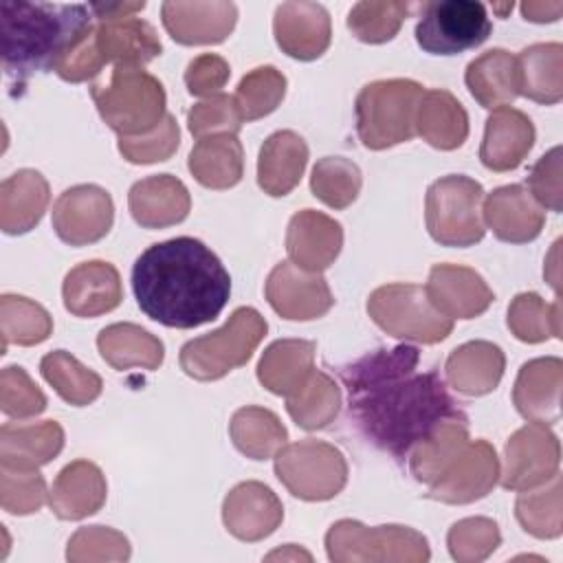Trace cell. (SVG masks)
<instances>
[{
    "label": "cell",
    "instance_id": "cell-53",
    "mask_svg": "<svg viewBox=\"0 0 563 563\" xmlns=\"http://www.w3.org/2000/svg\"><path fill=\"white\" fill-rule=\"evenodd\" d=\"M563 11L561 2H523L521 13L530 22H554Z\"/></svg>",
    "mask_w": 563,
    "mask_h": 563
},
{
    "label": "cell",
    "instance_id": "cell-13",
    "mask_svg": "<svg viewBox=\"0 0 563 563\" xmlns=\"http://www.w3.org/2000/svg\"><path fill=\"white\" fill-rule=\"evenodd\" d=\"M266 297L284 319H317L332 306V292L319 273H303L290 262L273 268L266 282Z\"/></svg>",
    "mask_w": 563,
    "mask_h": 563
},
{
    "label": "cell",
    "instance_id": "cell-24",
    "mask_svg": "<svg viewBox=\"0 0 563 563\" xmlns=\"http://www.w3.org/2000/svg\"><path fill=\"white\" fill-rule=\"evenodd\" d=\"M486 224L504 242H530L541 233L543 211L519 185L495 189L484 205Z\"/></svg>",
    "mask_w": 563,
    "mask_h": 563
},
{
    "label": "cell",
    "instance_id": "cell-4",
    "mask_svg": "<svg viewBox=\"0 0 563 563\" xmlns=\"http://www.w3.org/2000/svg\"><path fill=\"white\" fill-rule=\"evenodd\" d=\"M101 119L121 136L156 130L165 114V90L156 77L134 66H114L108 84L90 88Z\"/></svg>",
    "mask_w": 563,
    "mask_h": 563
},
{
    "label": "cell",
    "instance_id": "cell-52",
    "mask_svg": "<svg viewBox=\"0 0 563 563\" xmlns=\"http://www.w3.org/2000/svg\"><path fill=\"white\" fill-rule=\"evenodd\" d=\"M145 2H97L90 4V11L95 15L97 22H106V20H121V18H130L136 11H143Z\"/></svg>",
    "mask_w": 563,
    "mask_h": 563
},
{
    "label": "cell",
    "instance_id": "cell-19",
    "mask_svg": "<svg viewBox=\"0 0 563 563\" xmlns=\"http://www.w3.org/2000/svg\"><path fill=\"white\" fill-rule=\"evenodd\" d=\"M64 306L77 317H97L110 312L121 301L119 273L108 262H84L64 279Z\"/></svg>",
    "mask_w": 563,
    "mask_h": 563
},
{
    "label": "cell",
    "instance_id": "cell-15",
    "mask_svg": "<svg viewBox=\"0 0 563 563\" xmlns=\"http://www.w3.org/2000/svg\"><path fill=\"white\" fill-rule=\"evenodd\" d=\"M275 40L295 59H314L330 46V15L317 2H284L275 11Z\"/></svg>",
    "mask_w": 563,
    "mask_h": 563
},
{
    "label": "cell",
    "instance_id": "cell-20",
    "mask_svg": "<svg viewBox=\"0 0 563 563\" xmlns=\"http://www.w3.org/2000/svg\"><path fill=\"white\" fill-rule=\"evenodd\" d=\"M534 143L532 121L515 108H497L486 119V132L479 150L484 167L493 172H508L519 167Z\"/></svg>",
    "mask_w": 563,
    "mask_h": 563
},
{
    "label": "cell",
    "instance_id": "cell-11",
    "mask_svg": "<svg viewBox=\"0 0 563 563\" xmlns=\"http://www.w3.org/2000/svg\"><path fill=\"white\" fill-rule=\"evenodd\" d=\"M112 200L97 185L66 189L53 207V229L70 246L101 240L112 227Z\"/></svg>",
    "mask_w": 563,
    "mask_h": 563
},
{
    "label": "cell",
    "instance_id": "cell-42",
    "mask_svg": "<svg viewBox=\"0 0 563 563\" xmlns=\"http://www.w3.org/2000/svg\"><path fill=\"white\" fill-rule=\"evenodd\" d=\"M310 187L328 207L345 209L358 196L361 169L343 156H325L314 165Z\"/></svg>",
    "mask_w": 563,
    "mask_h": 563
},
{
    "label": "cell",
    "instance_id": "cell-39",
    "mask_svg": "<svg viewBox=\"0 0 563 563\" xmlns=\"http://www.w3.org/2000/svg\"><path fill=\"white\" fill-rule=\"evenodd\" d=\"M40 369L55 391L75 407H84L101 394V378L64 350L46 354Z\"/></svg>",
    "mask_w": 563,
    "mask_h": 563
},
{
    "label": "cell",
    "instance_id": "cell-31",
    "mask_svg": "<svg viewBox=\"0 0 563 563\" xmlns=\"http://www.w3.org/2000/svg\"><path fill=\"white\" fill-rule=\"evenodd\" d=\"M416 134L438 150H455L468 134V117L451 92L429 90L418 108Z\"/></svg>",
    "mask_w": 563,
    "mask_h": 563
},
{
    "label": "cell",
    "instance_id": "cell-51",
    "mask_svg": "<svg viewBox=\"0 0 563 563\" xmlns=\"http://www.w3.org/2000/svg\"><path fill=\"white\" fill-rule=\"evenodd\" d=\"M475 543H482V545L495 550L497 543H499L497 526L488 519H464V521H460L451 528L449 548H451V554L455 559L464 548L475 545Z\"/></svg>",
    "mask_w": 563,
    "mask_h": 563
},
{
    "label": "cell",
    "instance_id": "cell-6",
    "mask_svg": "<svg viewBox=\"0 0 563 563\" xmlns=\"http://www.w3.org/2000/svg\"><path fill=\"white\" fill-rule=\"evenodd\" d=\"M264 334L266 321L262 314L253 308H238L220 330L183 345L180 367L198 380L222 378L251 358Z\"/></svg>",
    "mask_w": 563,
    "mask_h": 563
},
{
    "label": "cell",
    "instance_id": "cell-25",
    "mask_svg": "<svg viewBox=\"0 0 563 563\" xmlns=\"http://www.w3.org/2000/svg\"><path fill=\"white\" fill-rule=\"evenodd\" d=\"M48 205V183L35 169H20L0 185V227L4 233L31 231Z\"/></svg>",
    "mask_w": 563,
    "mask_h": 563
},
{
    "label": "cell",
    "instance_id": "cell-43",
    "mask_svg": "<svg viewBox=\"0 0 563 563\" xmlns=\"http://www.w3.org/2000/svg\"><path fill=\"white\" fill-rule=\"evenodd\" d=\"M409 11L407 2H358L347 15V26L361 42L383 44L398 33Z\"/></svg>",
    "mask_w": 563,
    "mask_h": 563
},
{
    "label": "cell",
    "instance_id": "cell-21",
    "mask_svg": "<svg viewBox=\"0 0 563 563\" xmlns=\"http://www.w3.org/2000/svg\"><path fill=\"white\" fill-rule=\"evenodd\" d=\"M282 521V504L260 482L235 486L224 499V523L238 539L257 541L268 537Z\"/></svg>",
    "mask_w": 563,
    "mask_h": 563
},
{
    "label": "cell",
    "instance_id": "cell-3",
    "mask_svg": "<svg viewBox=\"0 0 563 563\" xmlns=\"http://www.w3.org/2000/svg\"><path fill=\"white\" fill-rule=\"evenodd\" d=\"M2 68L18 92L35 73L55 70L62 57L95 29L90 4L24 2L0 4Z\"/></svg>",
    "mask_w": 563,
    "mask_h": 563
},
{
    "label": "cell",
    "instance_id": "cell-28",
    "mask_svg": "<svg viewBox=\"0 0 563 563\" xmlns=\"http://www.w3.org/2000/svg\"><path fill=\"white\" fill-rule=\"evenodd\" d=\"M64 446V431L55 420L40 424L7 422L0 429V457L4 466L37 468L51 462Z\"/></svg>",
    "mask_w": 563,
    "mask_h": 563
},
{
    "label": "cell",
    "instance_id": "cell-48",
    "mask_svg": "<svg viewBox=\"0 0 563 563\" xmlns=\"http://www.w3.org/2000/svg\"><path fill=\"white\" fill-rule=\"evenodd\" d=\"M545 314H548V306L541 301L539 295L534 292L519 295L508 310V328L521 341H528V343L543 341L552 336V332L548 330Z\"/></svg>",
    "mask_w": 563,
    "mask_h": 563
},
{
    "label": "cell",
    "instance_id": "cell-38",
    "mask_svg": "<svg viewBox=\"0 0 563 563\" xmlns=\"http://www.w3.org/2000/svg\"><path fill=\"white\" fill-rule=\"evenodd\" d=\"M231 438L251 460H266L286 442V429L268 409L244 407L231 420Z\"/></svg>",
    "mask_w": 563,
    "mask_h": 563
},
{
    "label": "cell",
    "instance_id": "cell-14",
    "mask_svg": "<svg viewBox=\"0 0 563 563\" xmlns=\"http://www.w3.org/2000/svg\"><path fill=\"white\" fill-rule=\"evenodd\" d=\"M559 442L545 431L541 422H532L517 431L506 444V471L501 477L504 488L521 490L543 484L556 475Z\"/></svg>",
    "mask_w": 563,
    "mask_h": 563
},
{
    "label": "cell",
    "instance_id": "cell-26",
    "mask_svg": "<svg viewBox=\"0 0 563 563\" xmlns=\"http://www.w3.org/2000/svg\"><path fill=\"white\" fill-rule=\"evenodd\" d=\"M308 147L303 139L290 130L271 134L257 161V183L268 196H286L303 174Z\"/></svg>",
    "mask_w": 563,
    "mask_h": 563
},
{
    "label": "cell",
    "instance_id": "cell-29",
    "mask_svg": "<svg viewBox=\"0 0 563 563\" xmlns=\"http://www.w3.org/2000/svg\"><path fill=\"white\" fill-rule=\"evenodd\" d=\"M501 374L504 354L488 341L464 343L446 358V376L451 385L466 396H482L493 391Z\"/></svg>",
    "mask_w": 563,
    "mask_h": 563
},
{
    "label": "cell",
    "instance_id": "cell-27",
    "mask_svg": "<svg viewBox=\"0 0 563 563\" xmlns=\"http://www.w3.org/2000/svg\"><path fill=\"white\" fill-rule=\"evenodd\" d=\"M106 482L101 471L86 460L68 464L51 490V508L59 519H84L101 508Z\"/></svg>",
    "mask_w": 563,
    "mask_h": 563
},
{
    "label": "cell",
    "instance_id": "cell-17",
    "mask_svg": "<svg viewBox=\"0 0 563 563\" xmlns=\"http://www.w3.org/2000/svg\"><path fill=\"white\" fill-rule=\"evenodd\" d=\"M431 303L449 319H473L495 299L486 282L471 268L438 264L424 286Z\"/></svg>",
    "mask_w": 563,
    "mask_h": 563
},
{
    "label": "cell",
    "instance_id": "cell-16",
    "mask_svg": "<svg viewBox=\"0 0 563 563\" xmlns=\"http://www.w3.org/2000/svg\"><path fill=\"white\" fill-rule=\"evenodd\" d=\"M163 24L180 44H218L235 26L233 2H165Z\"/></svg>",
    "mask_w": 563,
    "mask_h": 563
},
{
    "label": "cell",
    "instance_id": "cell-2",
    "mask_svg": "<svg viewBox=\"0 0 563 563\" xmlns=\"http://www.w3.org/2000/svg\"><path fill=\"white\" fill-rule=\"evenodd\" d=\"M139 308L167 328L191 330L213 321L231 295V275L196 238H172L147 246L132 266Z\"/></svg>",
    "mask_w": 563,
    "mask_h": 563
},
{
    "label": "cell",
    "instance_id": "cell-50",
    "mask_svg": "<svg viewBox=\"0 0 563 563\" xmlns=\"http://www.w3.org/2000/svg\"><path fill=\"white\" fill-rule=\"evenodd\" d=\"M227 79H229V64L213 53H205L196 57L185 73L187 90L198 97H205V95L211 97L227 84Z\"/></svg>",
    "mask_w": 563,
    "mask_h": 563
},
{
    "label": "cell",
    "instance_id": "cell-8",
    "mask_svg": "<svg viewBox=\"0 0 563 563\" xmlns=\"http://www.w3.org/2000/svg\"><path fill=\"white\" fill-rule=\"evenodd\" d=\"M369 317L391 336L438 343L453 330V321L416 284H389L369 295Z\"/></svg>",
    "mask_w": 563,
    "mask_h": 563
},
{
    "label": "cell",
    "instance_id": "cell-34",
    "mask_svg": "<svg viewBox=\"0 0 563 563\" xmlns=\"http://www.w3.org/2000/svg\"><path fill=\"white\" fill-rule=\"evenodd\" d=\"M99 352L114 369L141 365L154 369L163 361V343L134 323H114L99 332Z\"/></svg>",
    "mask_w": 563,
    "mask_h": 563
},
{
    "label": "cell",
    "instance_id": "cell-37",
    "mask_svg": "<svg viewBox=\"0 0 563 563\" xmlns=\"http://www.w3.org/2000/svg\"><path fill=\"white\" fill-rule=\"evenodd\" d=\"M341 394L336 383L321 369H312L306 383L286 398L290 418L303 429L325 427L339 411Z\"/></svg>",
    "mask_w": 563,
    "mask_h": 563
},
{
    "label": "cell",
    "instance_id": "cell-44",
    "mask_svg": "<svg viewBox=\"0 0 563 563\" xmlns=\"http://www.w3.org/2000/svg\"><path fill=\"white\" fill-rule=\"evenodd\" d=\"M0 409L9 418H31L44 411L46 396L37 389V385L29 378V374L9 365L0 376Z\"/></svg>",
    "mask_w": 563,
    "mask_h": 563
},
{
    "label": "cell",
    "instance_id": "cell-36",
    "mask_svg": "<svg viewBox=\"0 0 563 563\" xmlns=\"http://www.w3.org/2000/svg\"><path fill=\"white\" fill-rule=\"evenodd\" d=\"M561 385V361L537 358L521 367L515 385V405L521 416L532 422H554L559 418V402L548 398V389Z\"/></svg>",
    "mask_w": 563,
    "mask_h": 563
},
{
    "label": "cell",
    "instance_id": "cell-1",
    "mask_svg": "<svg viewBox=\"0 0 563 563\" xmlns=\"http://www.w3.org/2000/svg\"><path fill=\"white\" fill-rule=\"evenodd\" d=\"M418 347L405 343L380 347L339 369L350 420L372 446L400 462L442 424L466 418L440 372H418Z\"/></svg>",
    "mask_w": 563,
    "mask_h": 563
},
{
    "label": "cell",
    "instance_id": "cell-32",
    "mask_svg": "<svg viewBox=\"0 0 563 563\" xmlns=\"http://www.w3.org/2000/svg\"><path fill=\"white\" fill-rule=\"evenodd\" d=\"M314 345L310 341H275L257 365V378L266 389L279 396L295 394L310 376Z\"/></svg>",
    "mask_w": 563,
    "mask_h": 563
},
{
    "label": "cell",
    "instance_id": "cell-35",
    "mask_svg": "<svg viewBox=\"0 0 563 563\" xmlns=\"http://www.w3.org/2000/svg\"><path fill=\"white\" fill-rule=\"evenodd\" d=\"M561 53L559 42L523 48L515 57L519 95L539 103H556L561 99Z\"/></svg>",
    "mask_w": 563,
    "mask_h": 563
},
{
    "label": "cell",
    "instance_id": "cell-5",
    "mask_svg": "<svg viewBox=\"0 0 563 563\" xmlns=\"http://www.w3.org/2000/svg\"><path fill=\"white\" fill-rule=\"evenodd\" d=\"M424 88L411 79L367 84L356 97V132L365 147L385 150L416 134Z\"/></svg>",
    "mask_w": 563,
    "mask_h": 563
},
{
    "label": "cell",
    "instance_id": "cell-22",
    "mask_svg": "<svg viewBox=\"0 0 563 563\" xmlns=\"http://www.w3.org/2000/svg\"><path fill=\"white\" fill-rule=\"evenodd\" d=\"M95 46L103 64L134 66L152 62L161 55V40L156 31L141 18L106 20L95 26Z\"/></svg>",
    "mask_w": 563,
    "mask_h": 563
},
{
    "label": "cell",
    "instance_id": "cell-9",
    "mask_svg": "<svg viewBox=\"0 0 563 563\" xmlns=\"http://www.w3.org/2000/svg\"><path fill=\"white\" fill-rule=\"evenodd\" d=\"M490 31L493 22L482 2H422L416 24V42L429 55H460L484 44Z\"/></svg>",
    "mask_w": 563,
    "mask_h": 563
},
{
    "label": "cell",
    "instance_id": "cell-47",
    "mask_svg": "<svg viewBox=\"0 0 563 563\" xmlns=\"http://www.w3.org/2000/svg\"><path fill=\"white\" fill-rule=\"evenodd\" d=\"M178 147V125L174 117H165L163 123L147 136H121L119 152L130 163H156L167 161Z\"/></svg>",
    "mask_w": 563,
    "mask_h": 563
},
{
    "label": "cell",
    "instance_id": "cell-45",
    "mask_svg": "<svg viewBox=\"0 0 563 563\" xmlns=\"http://www.w3.org/2000/svg\"><path fill=\"white\" fill-rule=\"evenodd\" d=\"M44 479L37 468H15L2 464V508L11 515L35 512L44 504Z\"/></svg>",
    "mask_w": 563,
    "mask_h": 563
},
{
    "label": "cell",
    "instance_id": "cell-18",
    "mask_svg": "<svg viewBox=\"0 0 563 563\" xmlns=\"http://www.w3.org/2000/svg\"><path fill=\"white\" fill-rule=\"evenodd\" d=\"M341 242V224L312 209H303L292 216L286 233V249L292 264L310 273L328 268L339 255Z\"/></svg>",
    "mask_w": 563,
    "mask_h": 563
},
{
    "label": "cell",
    "instance_id": "cell-41",
    "mask_svg": "<svg viewBox=\"0 0 563 563\" xmlns=\"http://www.w3.org/2000/svg\"><path fill=\"white\" fill-rule=\"evenodd\" d=\"M286 77L273 66H260L242 77L235 90V106L242 121H255L271 114L284 99Z\"/></svg>",
    "mask_w": 563,
    "mask_h": 563
},
{
    "label": "cell",
    "instance_id": "cell-49",
    "mask_svg": "<svg viewBox=\"0 0 563 563\" xmlns=\"http://www.w3.org/2000/svg\"><path fill=\"white\" fill-rule=\"evenodd\" d=\"M559 147H552L545 156L539 158V163L532 167L530 176H528V185L530 191L534 194V198L552 209V211H561V165H559Z\"/></svg>",
    "mask_w": 563,
    "mask_h": 563
},
{
    "label": "cell",
    "instance_id": "cell-30",
    "mask_svg": "<svg viewBox=\"0 0 563 563\" xmlns=\"http://www.w3.org/2000/svg\"><path fill=\"white\" fill-rule=\"evenodd\" d=\"M464 81L484 108H504L519 95L517 62L504 48H493L466 66Z\"/></svg>",
    "mask_w": 563,
    "mask_h": 563
},
{
    "label": "cell",
    "instance_id": "cell-33",
    "mask_svg": "<svg viewBox=\"0 0 563 563\" xmlns=\"http://www.w3.org/2000/svg\"><path fill=\"white\" fill-rule=\"evenodd\" d=\"M194 178L211 189H227L242 178V145L235 134H216L198 139L189 154Z\"/></svg>",
    "mask_w": 563,
    "mask_h": 563
},
{
    "label": "cell",
    "instance_id": "cell-46",
    "mask_svg": "<svg viewBox=\"0 0 563 563\" xmlns=\"http://www.w3.org/2000/svg\"><path fill=\"white\" fill-rule=\"evenodd\" d=\"M189 132L196 139H202L209 132L220 134H235L244 123L233 97L229 95H213L207 101L196 103L187 114Z\"/></svg>",
    "mask_w": 563,
    "mask_h": 563
},
{
    "label": "cell",
    "instance_id": "cell-7",
    "mask_svg": "<svg viewBox=\"0 0 563 563\" xmlns=\"http://www.w3.org/2000/svg\"><path fill=\"white\" fill-rule=\"evenodd\" d=\"M484 189L477 180L451 174L427 191V229L442 246H471L484 238L479 202Z\"/></svg>",
    "mask_w": 563,
    "mask_h": 563
},
{
    "label": "cell",
    "instance_id": "cell-40",
    "mask_svg": "<svg viewBox=\"0 0 563 563\" xmlns=\"http://www.w3.org/2000/svg\"><path fill=\"white\" fill-rule=\"evenodd\" d=\"M0 314H2V339H4L2 354L7 352L9 343H18V345L42 343L44 339H48L53 330L48 312L40 303L26 297L2 295Z\"/></svg>",
    "mask_w": 563,
    "mask_h": 563
},
{
    "label": "cell",
    "instance_id": "cell-23",
    "mask_svg": "<svg viewBox=\"0 0 563 563\" xmlns=\"http://www.w3.org/2000/svg\"><path fill=\"white\" fill-rule=\"evenodd\" d=\"M128 202L132 218L145 229H161L183 222L191 205L187 187L169 174L150 176L132 185Z\"/></svg>",
    "mask_w": 563,
    "mask_h": 563
},
{
    "label": "cell",
    "instance_id": "cell-10",
    "mask_svg": "<svg viewBox=\"0 0 563 563\" xmlns=\"http://www.w3.org/2000/svg\"><path fill=\"white\" fill-rule=\"evenodd\" d=\"M275 473L295 497L319 501L334 497L343 488L347 466L339 449L303 440L275 455Z\"/></svg>",
    "mask_w": 563,
    "mask_h": 563
},
{
    "label": "cell",
    "instance_id": "cell-12",
    "mask_svg": "<svg viewBox=\"0 0 563 563\" xmlns=\"http://www.w3.org/2000/svg\"><path fill=\"white\" fill-rule=\"evenodd\" d=\"M497 455L495 449L477 440L475 444H466L451 464L429 484V497L449 501V504H466L484 497L497 482Z\"/></svg>",
    "mask_w": 563,
    "mask_h": 563
}]
</instances>
